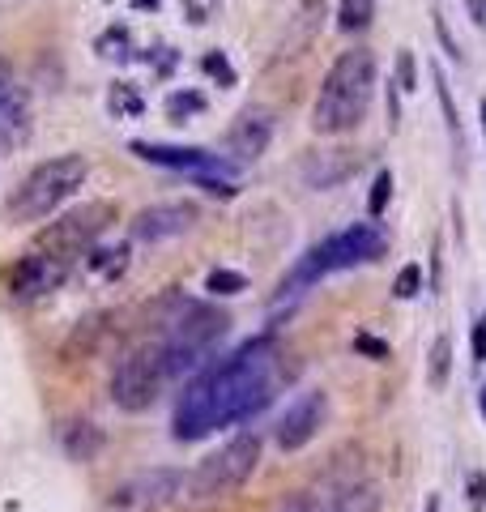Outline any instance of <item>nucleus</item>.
I'll list each match as a JSON object with an SVG mask.
<instances>
[{
	"instance_id": "nucleus-1",
	"label": "nucleus",
	"mask_w": 486,
	"mask_h": 512,
	"mask_svg": "<svg viewBox=\"0 0 486 512\" xmlns=\"http://www.w3.org/2000/svg\"><path fill=\"white\" fill-rule=\"evenodd\" d=\"M282 363L286 355L278 342L252 338L239 350H231L226 359L201 367L184 389L180 406H175V419H171L175 440L192 444V440H205L209 431L256 419L273 402V393L282 389V376H286Z\"/></svg>"
},
{
	"instance_id": "nucleus-2",
	"label": "nucleus",
	"mask_w": 486,
	"mask_h": 512,
	"mask_svg": "<svg viewBox=\"0 0 486 512\" xmlns=\"http://www.w3.org/2000/svg\"><path fill=\"white\" fill-rule=\"evenodd\" d=\"M376 52L367 47H350L342 52L329 73L320 82V94L312 103V128L320 137H342V133H354L363 124L367 107H371V94H376Z\"/></svg>"
},
{
	"instance_id": "nucleus-3",
	"label": "nucleus",
	"mask_w": 486,
	"mask_h": 512,
	"mask_svg": "<svg viewBox=\"0 0 486 512\" xmlns=\"http://www.w3.org/2000/svg\"><path fill=\"white\" fill-rule=\"evenodd\" d=\"M192 372H201V363H192L175 346L150 338L116 363V372H111V402L124 414H145L175 380H184Z\"/></svg>"
},
{
	"instance_id": "nucleus-4",
	"label": "nucleus",
	"mask_w": 486,
	"mask_h": 512,
	"mask_svg": "<svg viewBox=\"0 0 486 512\" xmlns=\"http://www.w3.org/2000/svg\"><path fill=\"white\" fill-rule=\"evenodd\" d=\"M261 453H265V440L256 431H235L222 448H214L205 461H197V470L188 474L184 495L192 504H214L235 495L239 487H248V478L261 470Z\"/></svg>"
},
{
	"instance_id": "nucleus-5",
	"label": "nucleus",
	"mask_w": 486,
	"mask_h": 512,
	"mask_svg": "<svg viewBox=\"0 0 486 512\" xmlns=\"http://www.w3.org/2000/svg\"><path fill=\"white\" fill-rule=\"evenodd\" d=\"M90 175V163L81 154H56L39 163L35 171L26 175V180L9 192V214L18 222H43L52 218L64 201L73 197V192L86 184Z\"/></svg>"
},
{
	"instance_id": "nucleus-6",
	"label": "nucleus",
	"mask_w": 486,
	"mask_h": 512,
	"mask_svg": "<svg viewBox=\"0 0 486 512\" xmlns=\"http://www.w3.org/2000/svg\"><path fill=\"white\" fill-rule=\"evenodd\" d=\"M116 218H120V210L111 201H86V205H77V210L60 214L56 222H47V227L39 231V239H35V248L69 256V261H73V256L90 252L94 244H99Z\"/></svg>"
},
{
	"instance_id": "nucleus-7",
	"label": "nucleus",
	"mask_w": 486,
	"mask_h": 512,
	"mask_svg": "<svg viewBox=\"0 0 486 512\" xmlns=\"http://www.w3.org/2000/svg\"><path fill=\"white\" fill-rule=\"evenodd\" d=\"M184 483H188V474L175 466L137 470L107 495V512H162L184 495Z\"/></svg>"
},
{
	"instance_id": "nucleus-8",
	"label": "nucleus",
	"mask_w": 486,
	"mask_h": 512,
	"mask_svg": "<svg viewBox=\"0 0 486 512\" xmlns=\"http://www.w3.org/2000/svg\"><path fill=\"white\" fill-rule=\"evenodd\" d=\"M69 269H73L69 256L30 248L22 261L9 269V295L18 299V303H35V299H43V295L60 291V286L69 282Z\"/></svg>"
},
{
	"instance_id": "nucleus-9",
	"label": "nucleus",
	"mask_w": 486,
	"mask_h": 512,
	"mask_svg": "<svg viewBox=\"0 0 486 512\" xmlns=\"http://www.w3.org/2000/svg\"><path fill=\"white\" fill-rule=\"evenodd\" d=\"M320 252H324V261H329V274L354 269V265H376L380 256H388V235L376 222H350L346 231L320 239Z\"/></svg>"
},
{
	"instance_id": "nucleus-10",
	"label": "nucleus",
	"mask_w": 486,
	"mask_h": 512,
	"mask_svg": "<svg viewBox=\"0 0 486 512\" xmlns=\"http://www.w3.org/2000/svg\"><path fill=\"white\" fill-rule=\"evenodd\" d=\"M128 150H133L141 163L171 167V171H184V175H226V180H235V171H239L226 154L197 150V146H162V141H133Z\"/></svg>"
},
{
	"instance_id": "nucleus-11",
	"label": "nucleus",
	"mask_w": 486,
	"mask_h": 512,
	"mask_svg": "<svg viewBox=\"0 0 486 512\" xmlns=\"http://www.w3.org/2000/svg\"><path fill=\"white\" fill-rule=\"evenodd\" d=\"M273 128H278V120H273L269 107H243L231 120V128H226V158L235 167L256 163L273 146Z\"/></svg>"
},
{
	"instance_id": "nucleus-12",
	"label": "nucleus",
	"mask_w": 486,
	"mask_h": 512,
	"mask_svg": "<svg viewBox=\"0 0 486 512\" xmlns=\"http://www.w3.org/2000/svg\"><path fill=\"white\" fill-rule=\"evenodd\" d=\"M324 414H329V397H324L320 389L299 393L278 419V448L282 453H299V448L312 444L320 436V427H324Z\"/></svg>"
},
{
	"instance_id": "nucleus-13",
	"label": "nucleus",
	"mask_w": 486,
	"mask_h": 512,
	"mask_svg": "<svg viewBox=\"0 0 486 512\" xmlns=\"http://www.w3.org/2000/svg\"><path fill=\"white\" fill-rule=\"evenodd\" d=\"M201 210L192 201H162V205H145V210L133 218V235L141 244H162V239H175L197 227Z\"/></svg>"
},
{
	"instance_id": "nucleus-14",
	"label": "nucleus",
	"mask_w": 486,
	"mask_h": 512,
	"mask_svg": "<svg viewBox=\"0 0 486 512\" xmlns=\"http://www.w3.org/2000/svg\"><path fill=\"white\" fill-rule=\"evenodd\" d=\"M363 150H350V146H329V150H307L303 158V180L307 188L316 192H329V188H342L346 180H354L363 167Z\"/></svg>"
},
{
	"instance_id": "nucleus-15",
	"label": "nucleus",
	"mask_w": 486,
	"mask_h": 512,
	"mask_svg": "<svg viewBox=\"0 0 486 512\" xmlns=\"http://www.w3.org/2000/svg\"><path fill=\"white\" fill-rule=\"evenodd\" d=\"M324 18H329V5H324V0H303V5H299L295 13H290V22H286V30H282V39H278V52H273V60L303 56V47L320 35Z\"/></svg>"
},
{
	"instance_id": "nucleus-16",
	"label": "nucleus",
	"mask_w": 486,
	"mask_h": 512,
	"mask_svg": "<svg viewBox=\"0 0 486 512\" xmlns=\"http://www.w3.org/2000/svg\"><path fill=\"white\" fill-rule=\"evenodd\" d=\"M56 440H60V453L69 457V461H77V466H86V461H94L107 448L103 427L90 423V419H81V414L56 423Z\"/></svg>"
},
{
	"instance_id": "nucleus-17",
	"label": "nucleus",
	"mask_w": 486,
	"mask_h": 512,
	"mask_svg": "<svg viewBox=\"0 0 486 512\" xmlns=\"http://www.w3.org/2000/svg\"><path fill=\"white\" fill-rule=\"evenodd\" d=\"M120 312H94L86 320H77V329L69 333V342H64V359L77 363V359H90L94 350H103L107 333H111V320H116Z\"/></svg>"
},
{
	"instance_id": "nucleus-18",
	"label": "nucleus",
	"mask_w": 486,
	"mask_h": 512,
	"mask_svg": "<svg viewBox=\"0 0 486 512\" xmlns=\"http://www.w3.org/2000/svg\"><path fill=\"white\" fill-rule=\"evenodd\" d=\"M26 137H30V99L13 90V99L0 107V154L18 150Z\"/></svg>"
},
{
	"instance_id": "nucleus-19",
	"label": "nucleus",
	"mask_w": 486,
	"mask_h": 512,
	"mask_svg": "<svg viewBox=\"0 0 486 512\" xmlns=\"http://www.w3.org/2000/svg\"><path fill=\"white\" fill-rule=\"evenodd\" d=\"M380 487L376 483H363V478H350V483H342L329 504H324V512H380Z\"/></svg>"
},
{
	"instance_id": "nucleus-20",
	"label": "nucleus",
	"mask_w": 486,
	"mask_h": 512,
	"mask_svg": "<svg viewBox=\"0 0 486 512\" xmlns=\"http://www.w3.org/2000/svg\"><path fill=\"white\" fill-rule=\"evenodd\" d=\"M448 376H452V338L440 333V338L431 342V350H427V384L431 389H444Z\"/></svg>"
},
{
	"instance_id": "nucleus-21",
	"label": "nucleus",
	"mask_w": 486,
	"mask_h": 512,
	"mask_svg": "<svg viewBox=\"0 0 486 512\" xmlns=\"http://www.w3.org/2000/svg\"><path fill=\"white\" fill-rule=\"evenodd\" d=\"M376 18V0H337V30L346 35H359Z\"/></svg>"
},
{
	"instance_id": "nucleus-22",
	"label": "nucleus",
	"mask_w": 486,
	"mask_h": 512,
	"mask_svg": "<svg viewBox=\"0 0 486 512\" xmlns=\"http://www.w3.org/2000/svg\"><path fill=\"white\" fill-rule=\"evenodd\" d=\"M86 265L94 269V274H103V278H120L124 269H128V244H116V248H90Z\"/></svg>"
},
{
	"instance_id": "nucleus-23",
	"label": "nucleus",
	"mask_w": 486,
	"mask_h": 512,
	"mask_svg": "<svg viewBox=\"0 0 486 512\" xmlns=\"http://www.w3.org/2000/svg\"><path fill=\"white\" fill-rule=\"evenodd\" d=\"M205 291H209V295H218V299H231V295H243V291H248V278H243L239 269L218 265V269H209Z\"/></svg>"
},
{
	"instance_id": "nucleus-24",
	"label": "nucleus",
	"mask_w": 486,
	"mask_h": 512,
	"mask_svg": "<svg viewBox=\"0 0 486 512\" xmlns=\"http://www.w3.org/2000/svg\"><path fill=\"white\" fill-rule=\"evenodd\" d=\"M201 111H205V94L201 90H175L167 99V116L180 120V124L192 120V116H201Z\"/></svg>"
},
{
	"instance_id": "nucleus-25",
	"label": "nucleus",
	"mask_w": 486,
	"mask_h": 512,
	"mask_svg": "<svg viewBox=\"0 0 486 512\" xmlns=\"http://www.w3.org/2000/svg\"><path fill=\"white\" fill-rule=\"evenodd\" d=\"M388 201H393V171H376V180H371V192H367V218H371V222L384 218Z\"/></svg>"
},
{
	"instance_id": "nucleus-26",
	"label": "nucleus",
	"mask_w": 486,
	"mask_h": 512,
	"mask_svg": "<svg viewBox=\"0 0 486 512\" xmlns=\"http://www.w3.org/2000/svg\"><path fill=\"white\" fill-rule=\"evenodd\" d=\"M337 487H342V483H337ZM337 487H333V491H337ZM324 504H329V495H316V491H290L273 512H324Z\"/></svg>"
},
{
	"instance_id": "nucleus-27",
	"label": "nucleus",
	"mask_w": 486,
	"mask_h": 512,
	"mask_svg": "<svg viewBox=\"0 0 486 512\" xmlns=\"http://www.w3.org/2000/svg\"><path fill=\"white\" fill-rule=\"evenodd\" d=\"M201 69H205V77H214L218 86H226V90L235 86V64L226 60V52H205L201 56Z\"/></svg>"
},
{
	"instance_id": "nucleus-28",
	"label": "nucleus",
	"mask_w": 486,
	"mask_h": 512,
	"mask_svg": "<svg viewBox=\"0 0 486 512\" xmlns=\"http://www.w3.org/2000/svg\"><path fill=\"white\" fill-rule=\"evenodd\" d=\"M423 291V269L418 265H401L397 278H393V299H414Z\"/></svg>"
},
{
	"instance_id": "nucleus-29",
	"label": "nucleus",
	"mask_w": 486,
	"mask_h": 512,
	"mask_svg": "<svg viewBox=\"0 0 486 512\" xmlns=\"http://www.w3.org/2000/svg\"><path fill=\"white\" fill-rule=\"evenodd\" d=\"M111 111H116V116H141L145 103L133 86H111Z\"/></svg>"
},
{
	"instance_id": "nucleus-30",
	"label": "nucleus",
	"mask_w": 486,
	"mask_h": 512,
	"mask_svg": "<svg viewBox=\"0 0 486 512\" xmlns=\"http://www.w3.org/2000/svg\"><path fill=\"white\" fill-rule=\"evenodd\" d=\"M435 77V94H440V107H444V120H448V133L452 141H461V124H457V107H452V94H448V82H444V73L440 69H431Z\"/></svg>"
},
{
	"instance_id": "nucleus-31",
	"label": "nucleus",
	"mask_w": 486,
	"mask_h": 512,
	"mask_svg": "<svg viewBox=\"0 0 486 512\" xmlns=\"http://www.w3.org/2000/svg\"><path fill=\"white\" fill-rule=\"evenodd\" d=\"M393 82H397L405 94L418 90V73H414V52H410V47H401V52H397V77H393Z\"/></svg>"
},
{
	"instance_id": "nucleus-32",
	"label": "nucleus",
	"mask_w": 486,
	"mask_h": 512,
	"mask_svg": "<svg viewBox=\"0 0 486 512\" xmlns=\"http://www.w3.org/2000/svg\"><path fill=\"white\" fill-rule=\"evenodd\" d=\"M465 500H469V508H474V512L486 508V474L482 470H469L465 474Z\"/></svg>"
},
{
	"instance_id": "nucleus-33",
	"label": "nucleus",
	"mask_w": 486,
	"mask_h": 512,
	"mask_svg": "<svg viewBox=\"0 0 486 512\" xmlns=\"http://www.w3.org/2000/svg\"><path fill=\"white\" fill-rule=\"evenodd\" d=\"M354 350H359L363 359H376V363L388 359V342L376 338V333H359V338H354Z\"/></svg>"
},
{
	"instance_id": "nucleus-34",
	"label": "nucleus",
	"mask_w": 486,
	"mask_h": 512,
	"mask_svg": "<svg viewBox=\"0 0 486 512\" xmlns=\"http://www.w3.org/2000/svg\"><path fill=\"white\" fill-rule=\"evenodd\" d=\"M192 184L205 188V192H214V197H235V180H226V175H192Z\"/></svg>"
},
{
	"instance_id": "nucleus-35",
	"label": "nucleus",
	"mask_w": 486,
	"mask_h": 512,
	"mask_svg": "<svg viewBox=\"0 0 486 512\" xmlns=\"http://www.w3.org/2000/svg\"><path fill=\"white\" fill-rule=\"evenodd\" d=\"M469 342H474V363H486V316L474 320V333H469Z\"/></svg>"
},
{
	"instance_id": "nucleus-36",
	"label": "nucleus",
	"mask_w": 486,
	"mask_h": 512,
	"mask_svg": "<svg viewBox=\"0 0 486 512\" xmlns=\"http://www.w3.org/2000/svg\"><path fill=\"white\" fill-rule=\"evenodd\" d=\"M431 22H435V30H440V43L448 47V56H452V60H461L457 43H452V35H448V26H444V18H440V13H431Z\"/></svg>"
},
{
	"instance_id": "nucleus-37",
	"label": "nucleus",
	"mask_w": 486,
	"mask_h": 512,
	"mask_svg": "<svg viewBox=\"0 0 486 512\" xmlns=\"http://www.w3.org/2000/svg\"><path fill=\"white\" fill-rule=\"evenodd\" d=\"M465 13H469V22L474 26H486V0H461Z\"/></svg>"
},
{
	"instance_id": "nucleus-38",
	"label": "nucleus",
	"mask_w": 486,
	"mask_h": 512,
	"mask_svg": "<svg viewBox=\"0 0 486 512\" xmlns=\"http://www.w3.org/2000/svg\"><path fill=\"white\" fill-rule=\"evenodd\" d=\"M401 124V103H397V82L393 90H388V128H397Z\"/></svg>"
},
{
	"instance_id": "nucleus-39",
	"label": "nucleus",
	"mask_w": 486,
	"mask_h": 512,
	"mask_svg": "<svg viewBox=\"0 0 486 512\" xmlns=\"http://www.w3.org/2000/svg\"><path fill=\"white\" fill-rule=\"evenodd\" d=\"M431 291H440V239L431 244Z\"/></svg>"
},
{
	"instance_id": "nucleus-40",
	"label": "nucleus",
	"mask_w": 486,
	"mask_h": 512,
	"mask_svg": "<svg viewBox=\"0 0 486 512\" xmlns=\"http://www.w3.org/2000/svg\"><path fill=\"white\" fill-rule=\"evenodd\" d=\"M13 99V82H9V77L5 73H0V107H5Z\"/></svg>"
},
{
	"instance_id": "nucleus-41",
	"label": "nucleus",
	"mask_w": 486,
	"mask_h": 512,
	"mask_svg": "<svg viewBox=\"0 0 486 512\" xmlns=\"http://www.w3.org/2000/svg\"><path fill=\"white\" fill-rule=\"evenodd\" d=\"M133 9H158V0H133Z\"/></svg>"
},
{
	"instance_id": "nucleus-42",
	"label": "nucleus",
	"mask_w": 486,
	"mask_h": 512,
	"mask_svg": "<svg viewBox=\"0 0 486 512\" xmlns=\"http://www.w3.org/2000/svg\"><path fill=\"white\" fill-rule=\"evenodd\" d=\"M478 410H482V419H486V384H482V393H478Z\"/></svg>"
},
{
	"instance_id": "nucleus-43",
	"label": "nucleus",
	"mask_w": 486,
	"mask_h": 512,
	"mask_svg": "<svg viewBox=\"0 0 486 512\" xmlns=\"http://www.w3.org/2000/svg\"><path fill=\"white\" fill-rule=\"evenodd\" d=\"M478 111H482V137H486V99H482V107H478Z\"/></svg>"
}]
</instances>
